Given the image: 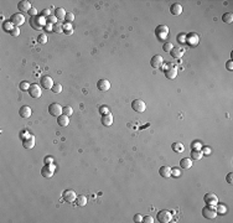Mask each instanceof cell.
Listing matches in <instances>:
<instances>
[{"label":"cell","mask_w":233,"mask_h":223,"mask_svg":"<svg viewBox=\"0 0 233 223\" xmlns=\"http://www.w3.org/2000/svg\"><path fill=\"white\" fill-rule=\"evenodd\" d=\"M30 24L35 30H41L42 27H45V18L42 16H32L30 19Z\"/></svg>","instance_id":"1"},{"label":"cell","mask_w":233,"mask_h":223,"mask_svg":"<svg viewBox=\"0 0 233 223\" xmlns=\"http://www.w3.org/2000/svg\"><path fill=\"white\" fill-rule=\"evenodd\" d=\"M202 216L205 217V218H207V219H215L216 217H217V211H216V208H215L213 206L207 205L205 208L202 210Z\"/></svg>","instance_id":"2"},{"label":"cell","mask_w":233,"mask_h":223,"mask_svg":"<svg viewBox=\"0 0 233 223\" xmlns=\"http://www.w3.org/2000/svg\"><path fill=\"white\" fill-rule=\"evenodd\" d=\"M156 218H158V221L160 223H169V222H171V219H172V215L170 213L169 211L163 210V211H159L158 212Z\"/></svg>","instance_id":"3"},{"label":"cell","mask_w":233,"mask_h":223,"mask_svg":"<svg viewBox=\"0 0 233 223\" xmlns=\"http://www.w3.org/2000/svg\"><path fill=\"white\" fill-rule=\"evenodd\" d=\"M132 108H133L134 112L143 113L146 109V104H145V102L141 101V99H135V101L132 102Z\"/></svg>","instance_id":"4"},{"label":"cell","mask_w":233,"mask_h":223,"mask_svg":"<svg viewBox=\"0 0 233 223\" xmlns=\"http://www.w3.org/2000/svg\"><path fill=\"white\" fill-rule=\"evenodd\" d=\"M155 35L158 36L159 40H164L169 35V27L166 25H159V26L155 29Z\"/></svg>","instance_id":"5"},{"label":"cell","mask_w":233,"mask_h":223,"mask_svg":"<svg viewBox=\"0 0 233 223\" xmlns=\"http://www.w3.org/2000/svg\"><path fill=\"white\" fill-rule=\"evenodd\" d=\"M62 109L63 108L61 107V104H58V103H52V104L49 106V113L51 114L52 117H60L62 114Z\"/></svg>","instance_id":"6"},{"label":"cell","mask_w":233,"mask_h":223,"mask_svg":"<svg viewBox=\"0 0 233 223\" xmlns=\"http://www.w3.org/2000/svg\"><path fill=\"white\" fill-rule=\"evenodd\" d=\"M10 23H11V24L14 25V26L19 27L20 25H23V24L25 23V18H24V15H23V14L16 13V14L11 15V18H10Z\"/></svg>","instance_id":"7"},{"label":"cell","mask_w":233,"mask_h":223,"mask_svg":"<svg viewBox=\"0 0 233 223\" xmlns=\"http://www.w3.org/2000/svg\"><path fill=\"white\" fill-rule=\"evenodd\" d=\"M176 76H177V70H176V67L168 63L166 67H165V77L169 79H174V78H176Z\"/></svg>","instance_id":"8"},{"label":"cell","mask_w":233,"mask_h":223,"mask_svg":"<svg viewBox=\"0 0 233 223\" xmlns=\"http://www.w3.org/2000/svg\"><path fill=\"white\" fill-rule=\"evenodd\" d=\"M27 92H29L30 97H31V98H35V99H37V98H40V97H41V94H42V92H41L40 86H37L36 83L31 84Z\"/></svg>","instance_id":"9"},{"label":"cell","mask_w":233,"mask_h":223,"mask_svg":"<svg viewBox=\"0 0 233 223\" xmlns=\"http://www.w3.org/2000/svg\"><path fill=\"white\" fill-rule=\"evenodd\" d=\"M53 172H55V166L51 164H46L42 167V170H41V175H42V177H45V179H50L51 176L53 175Z\"/></svg>","instance_id":"10"},{"label":"cell","mask_w":233,"mask_h":223,"mask_svg":"<svg viewBox=\"0 0 233 223\" xmlns=\"http://www.w3.org/2000/svg\"><path fill=\"white\" fill-rule=\"evenodd\" d=\"M203 201L210 206H216L217 203H218V197H217L215 193L208 192L203 196Z\"/></svg>","instance_id":"11"},{"label":"cell","mask_w":233,"mask_h":223,"mask_svg":"<svg viewBox=\"0 0 233 223\" xmlns=\"http://www.w3.org/2000/svg\"><path fill=\"white\" fill-rule=\"evenodd\" d=\"M163 63H164V58H163V56H160V55H155L151 57V60H150V65H151L153 68H160V67L163 66Z\"/></svg>","instance_id":"12"},{"label":"cell","mask_w":233,"mask_h":223,"mask_svg":"<svg viewBox=\"0 0 233 223\" xmlns=\"http://www.w3.org/2000/svg\"><path fill=\"white\" fill-rule=\"evenodd\" d=\"M40 83H41V86L45 88V89H51V88L53 87V84H55L52 78H51L50 76H42V77H41Z\"/></svg>","instance_id":"13"},{"label":"cell","mask_w":233,"mask_h":223,"mask_svg":"<svg viewBox=\"0 0 233 223\" xmlns=\"http://www.w3.org/2000/svg\"><path fill=\"white\" fill-rule=\"evenodd\" d=\"M62 197H63V200L66 202H70V203H72V202H75L76 198H77V195L73 190H66L63 195H62Z\"/></svg>","instance_id":"14"},{"label":"cell","mask_w":233,"mask_h":223,"mask_svg":"<svg viewBox=\"0 0 233 223\" xmlns=\"http://www.w3.org/2000/svg\"><path fill=\"white\" fill-rule=\"evenodd\" d=\"M97 88H98V91H101V92H107V91H109V88H111V82L108 81V79H99L97 82Z\"/></svg>","instance_id":"15"},{"label":"cell","mask_w":233,"mask_h":223,"mask_svg":"<svg viewBox=\"0 0 233 223\" xmlns=\"http://www.w3.org/2000/svg\"><path fill=\"white\" fill-rule=\"evenodd\" d=\"M31 8H32V6H31V3L27 1V0H23V1H20L18 4V9L21 13H29L31 10Z\"/></svg>","instance_id":"16"},{"label":"cell","mask_w":233,"mask_h":223,"mask_svg":"<svg viewBox=\"0 0 233 223\" xmlns=\"http://www.w3.org/2000/svg\"><path fill=\"white\" fill-rule=\"evenodd\" d=\"M31 113H32V112H31V108H30L29 106H24V107L20 108V110H19L20 117L24 118V119L30 118V117H31Z\"/></svg>","instance_id":"17"},{"label":"cell","mask_w":233,"mask_h":223,"mask_svg":"<svg viewBox=\"0 0 233 223\" xmlns=\"http://www.w3.org/2000/svg\"><path fill=\"white\" fill-rule=\"evenodd\" d=\"M101 122H102V124L104 127H111L112 124H113V115L111 113H108V114H103L102 115V119H101Z\"/></svg>","instance_id":"18"},{"label":"cell","mask_w":233,"mask_h":223,"mask_svg":"<svg viewBox=\"0 0 233 223\" xmlns=\"http://www.w3.org/2000/svg\"><path fill=\"white\" fill-rule=\"evenodd\" d=\"M170 13H171V15H174V16H179V15H181V13H182V6H181L180 4L175 3L170 6Z\"/></svg>","instance_id":"19"},{"label":"cell","mask_w":233,"mask_h":223,"mask_svg":"<svg viewBox=\"0 0 233 223\" xmlns=\"http://www.w3.org/2000/svg\"><path fill=\"white\" fill-rule=\"evenodd\" d=\"M159 174H160V176L161 177H164V179H168V177H170L171 176V167H169V166H161L159 169Z\"/></svg>","instance_id":"20"},{"label":"cell","mask_w":233,"mask_h":223,"mask_svg":"<svg viewBox=\"0 0 233 223\" xmlns=\"http://www.w3.org/2000/svg\"><path fill=\"white\" fill-rule=\"evenodd\" d=\"M180 166H181V169H184V170L191 169V167H192V159H189V158H184V159H181V161H180Z\"/></svg>","instance_id":"21"},{"label":"cell","mask_w":233,"mask_h":223,"mask_svg":"<svg viewBox=\"0 0 233 223\" xmlns=\"http://www.w3.org/2000/svg\"><path fill=\"white\" fill-rule=\"evenodd\" d=\"M23 146L25 148V149H32L34 146H35V138L31 135L30 138H26V139H24V141H23Z\"/></svg>","instance_id":"22"},{"label":"cell","mask_w":233,"mask_h":223,"mask_svg":"<svg viewBox=\"0 0 233 223\" xmlns=\"http://www.w3.org/2000/svg\"><path fill=\"white\" fill-rule=\"evenodd\" d=\"M57 124L60 127H67L70 124V119L67 115H65V114H61L60 117H57Z\"/></svg>","instance_id":"23"},{"label":"cell","mask_w":233,"mask_h":223,"mask_svg":"<svg viewBox=\"0 0 233 223\" xmlns=\"http://www.w3.org/2000/svg\"><path fill=\"white\" fill-rule=\"evenodd\" d=\"M203 154L201 150H196V149H192V151H191V159L195 160V161H200L201 159H202Z\"/></svg>","instance_id":"24"},{"label":"cell","mask_w":233,"mask_h":223,"mask_svg":"<svg viewBox=\"0 0 233 223\" xmlns=\"http://www.w3.org/2000/svg\"><path fill=\"white\" fill-rule=\"evenodd\" d=\"M66 11H65V9H62V8H56V10H55V16L57 18L58 20H65V18H66Z\"/></svg>","instance_id":"25"},{"label":"cell","mask_w":233,"mask_h":223,"mask_svg":"<svg viewBox=\"0 0 233 223\" xmlns=\"http://www.w3.org/2000/svg\"><path fill=\"white\" fill-rule=\"evenodd\" d=\"M76 203H77V206H80V207H84V206L87 205V197H86V196H83V195L77 196V198H76Z\"/></svg>","instance_id":"26"},{"label":"cell","mask_w":233,"mask_h":223,"mask_svg":"<svg viewBox=\"0 0 233 223\" xmlns=\"http://www.w3.org/2000/svg\"><path fill=\"white\" fill-rule=\"evenodd\" d=\"M222 21L226 24H232L233 23V14L232 13H226L222 15Z\"/></svg>","instance_id":"27"},{"label":"cell","mask_w":233,"mask_h":223,"mask_svg":"<svg viewBox=\"0 0 233 223\" xmlns=\"http://www.w3.org/2000/svg\"><path fill=\"white\" fill-rule=\"evenodd\" d=\"M187 39H192V41H191V40H187V42H189L191 46L199 44V36L196 35V34H190V35H187Z\"/></svg>","instance_id":"28"},{"label":"cell","mask_w":233,"mask_h":223,"mask_svg":"<svg viewBox=\"0 0 233 223\" xmlns=\"http://www.w3.org/2000/svg\"><path fill=\"white\" fill-rule=\"evenodd\" d=\"M170 53H171V56L174 57V58H180V57L184 55V51L181 50V49H179V47H177V49H175V47H174V49L171 50V52H170Z\"/></svg>","instance_id":"29"},{"label":"cell","mask_w":233,"mask_h":223,"mask_svg":"<svg viewBox=\"0 0 233 223\" xmlns=\"http://www.w3.org/2000/svg\"><path fill=\"white\" fill-rule=\"evenodd\" d=\"M184 145L181 144V143H179V141H176V143H174L172 144V150L175 153H182L184 151Z\"/></svg>","instance_id":"30"},{"label":"cell","mask_w":233,"mask_h":223,"mask_svg":"<svg viewBox=\"0 0 233 223\" xmlns=\"http://www.w3.org/2000/svg\"><path fill=\"white\" fill-rule=\"evenodd\" d=\"M216 211H217V215H226L227 213V207L225 205H220L217 203L216 205Z\"/></svg>","instance_id":"31"},{"label":"cell","mask_w":233,"mask_h":223,"mask_svg":"<svg viewBox=\"0 0 233 223\" xmlns=\"http://www.w3.org/2000/svg\"><path fill=\"white\" fill-rule=\"evenodd\" d=\"M52 32H56V34H61L63 32V25H61L60 23L55 24L52 26Z\"/></svg>","instance_id":"32"},{"label":"cell","mask_w":233,"mask_h":223,"mask_svg":"<svg viewBox=\"0 0 233 223\" xmlns=\"http://www.w3.org/2000/svg\"><path fill=\"white\" fill-rule=\"evenodd\" d=\"M30 86H31V84L29 83L27 81H21V82H20V84H19V88H20L21 91H29Z\"/></svg>","instance_id":"33"},{"label":"cell","mask_w":233,"mask_h":223,"mask_svg":"<svg viewBox=\"0 0 233 223\" xmlns=\"http://www.w3.org/2000/svg\"><path fill=\"white\" fill-rule=\"evenodd\" d=\"M62 114H65V115H67V117L72 115V114H73V109H72V107H70V106L63 107V109H62Z\"/></svg>","instance_id":"34"},{"label":"cell","mask_w":233,"mask_h":223,"mask_svg":"<svg viewBox=\"0 0 233 223\" xmlns=\"http://www.w3.org/2000/svg\"><path fill=\"white\" fill-rule=\"evenodd\" d=\"M37 42L45 45L46 42H47V35H46V34H40L37 36Z\"/></svg>","instance_id":"35"},{"label":"cell","mask_w":233,"mask_h":223,"mask_svg":"<svg viewBox=\"0 0 233 223\" xmlns=\"http://www.w3.org/2000/svg\"><path fill=\"white\" fill-rule=\"evenodd\" d=\"M51 91H52L55 94H58V93H61L62 92V86L60 84V83H55L53 84V87L51 88Z\"/></svg>","instance_id":"36"},{"label":"cell","mask_w":233,"mask_h":223,"mask_svg":"<svg viewBox=\"0 0 233 223\" xmlns=\"http://www.w3.org/2000/svg\"><path fill=\"white\" fill-rule=\"evenodd\" d=\"M174 49V46L171 42H165L163 45V50L165 51V52H171V50Z\"/></svg>","instance_id":"37"},{"label":"cell","mask_w":233,"mask_h":223,"mask_svg":"<svg viewBox=\"0 0 233 223\" xmlns=\"http://www.w3.org/2000/svg\"><path fill=\"white\" fill-rule=\"evenodd\" d=\"M57 18L55 16V15H50V16L46 19V23L47 24H51V25H55V24H57Z\"/></svg>","instance_id":"38"},{"label":"cell","mask_w":233,"mask_h":223,"mask_svg":"<svg viewBox=\"0 0 233 223\" xmlns=\"http://www.w3.org/2000/svg\"><path fill=\"white\" fill-rule=\"evenodd\" d=\"M65 20H66V21L68 23V24L73 23V20H75V14H73V13H67V14H66Z\"/></svg>","instance_id":"39"},{"label":"cell","mask_w":233,"mask_h":223,"mask_svg":"<svg viewBox=\"0 0 233 223\" xmlns=\"http://www.w3.org/2000/svg\"><path fill=\"white\" fill-rule=\"evenodd\" d=\"M13 29H14V25H13L11 23H10V21H9V23H8V21H6V23H4V30H5V31H8V32H10V31H11Z\"/></svg>","instance_id":"40"},{"label":"cell","mask_w":233,"mask_h":223,"mask_svg":"<svg viewBox=\"0 0 233 223\" xmlns=\"http://www.w3.org/2000/svg\"><path fill=\"white\" fill-rule=\"evenodd\" d=\"M10 35H11V36H14V37H18V36L20 35V30H19V27H16V26H14V29L11 30V31H10V32H9Z\"/></svg>","instance_id":"41"},{"label":"cell","mask_w":233,"mask_h":223,"mask_svg":"<svg viewBox=\"0 0 233 223\" xmlns=\"http://www.w3.org/2000/svg\"><path fill=\"white\" fill-rule=\"evenodd\" d=\"M180 175H181V172H180V169H177V167H174V169H171V176H175V177H179Z\"/></svg>","instance_id":"42"},{"label":"cell","mask_w":233,"mask_h":223,"mask_svg":"<svg viewBox=\"0 0 233 223\" xmlns=\"http://www.w3.org/2000/svg\"><path fill=\"white\" fill-rule=\"evenodd\" d=\"M99 112L102 113V115H103V114H108V113H111V112H109V108H108L107 106H102V107L99 108Z\"/></svg>","instance_id":"43"},{"label":"cell","mask_w":233,"mask_h":223,"mask_svg":"<svg viewBox=\"0 0 233 223\" xmlns=\"http://www.w3.org/2000/svg\"><path fill=\"white\" fill-rule=\"evenodd\" d=\"M143 222L144 223H154V218L151 216H145V217H143Z\"/></svg>","instance_id":"44"},{"label":"cell","mask_w":233,"mask_h":223,"mask_svg":"<svg viewBox=\"0 0 233 223\" xmlns=\"http://www.w3.org/2000/svg\"><path fill=\"white\" fill-rule=\"evenodd\" d=\"M50 10L49 9H45V10H42V11H41V16H42V18H46V19H47L49 16H50Z\"/></svg>","instance_id":"45"},{"label":"cell","mask_w":233,"mask_h":223,"mask_svg":"<svg viewBox=\"0 0 233 223\" xmlns=\"http://www.w3.org/2000/svg\"><path fill=\"white\" fill-rule=\"evenodd\" d=\"M134 222H143V216L141 215H135L133 218Z\"/></svg>","instance_id":"46"},{"label":"cell","mask_w":233,"mask_h":223,"mask_svg":"<svg viewBox=\"0 0 233 223\" xmlns=\"http://www.w3.org/2000/svg\"><path fill=\"white\" fill-rule=\"evenodd\" d=\"M232 177H233V174H232V172H228V174H227L226 180H227V182H228V184H232V182H233V181H232Z\"/></svg>","instance_id":"47"},{"label":"cell","mask_w":233,"mask_h":223,"mask_svg":"<svg viewBox=\"0 0 233 223\" xmlns=\"http://www.w3.org/2000/svg\"><path fill=\"white\" fill-rule=\"evenodd\" d=\"M226 68L228 70V71H232V70H233V62H232V60H229L228 62H227V65H226Z\"/></svg>","instance_id":"48"},{"label":"cell","mask_w":233,"mask_h":223,"mask_svg":"<svg viewBox=\"0 0 233 223\" xmlns=\"http://www.w3.org/2000/svg\"><path fill=\"white\" fill-rule=\"evenodd\" d=\"M29 14L31 15V16H37V10H36L35 8H31V10L29 11Z\"/></svg>","instance_id":"49"},{"label":"cell","mask_w":233,"mask_h":223,"mask_svg":"<svg viewBox=\"0 0 233 223\" xmlns=\"http://www.w3.org/2000/svg\"><path fill=\"white\" fill-rule=\"evenodd\" d=\"M66 30H72V25L68 24V23L65 24V25H63V31H66Z\"/></svg>","instance_id":"50"},{"label":"cell","mask_w":233,"mask_h":223,"mask_svg":"<svg viewBox=\"0 0 233 223\" xmlns=\"http://www.w3.org/2000/svg\"><path fill=\"white\" fill-rule=\"evenodd\" d=\"M202 154L210 155V154H211V149H210V148H203V149H202Z\"/></svg>","instance_id":"51"},{"label":"cell","mask_w":233,"mask_h":223,"mask_svg":"<svg viewBox=\"0 0 233 223\" xmlns=\"http://www.w3.org/2000/svg\"><path fill=\"white\" fill-rule=\"evenodd\" d=\"M52 26H53V25H51V24H46L45 25V30L46 31H52Z\"/></svg>","instance_id":"52"},{"label":"cell","mask_w":233,"mask_h":223,"mask_svg":"<svg viewBox=\"0 0 233 223\" xmlns=\"http://www.w3.org/2000/svg\"><path fill=\"white\" fill-rule=\"evenodd\" d=\"M52 160H53V159L51 158V156H49V158L46 156V158H45V164H52Z\"/></svg>","instance_id":"53"},{"label":"cell","mask_w":233,"mask_h":223,"mask_svg":"<svg viewBox=\"0 0 233 223\" xmlns=\"http://www.w3.org/2000/svg\"><path fill=\"white\" fill-rule=\"evenodd\" d=\"M191 148L192 149H195L196 148V150H200L199 148H200V144L199 143H192V145H191Z\"/></svg>","instance_id":"54"},{"label":"cell","mask_w":233,"mask_h":223,"mask_svg":"<svg viewBox=\"0 0 233 223\" xmlns=\"http://www.w3.org/2000/svg\"><path fill=\"white\" fill-rule=\"evenodd\" d=\"M63 34L65 35H72L73 34V30H66V31H63Z\"/></svg>","instance_id":"55"}]
</instances>
